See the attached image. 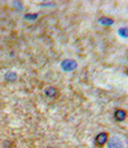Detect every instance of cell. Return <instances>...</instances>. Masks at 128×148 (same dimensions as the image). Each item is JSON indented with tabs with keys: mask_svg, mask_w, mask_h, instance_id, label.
I'll return each instance as SVG.
<instances>
[{
	"mask_svg": "<svg viewBox=\"0 0 128 148\" xmlns=\"http://www.w3.org/2000/svg\"><path fill=\"white\" fill-rule=\"evenodd\" d=\"M126 118H127V112L124 109H117L114 112V119L117 122H124Z\"/></svg>",
	"mask_w": 128,
	"mask_h": 148,
	"instance_id": "3957f363",
	"label": "cell"
},
{
	"mask_svg": "<svg viewBox=\"0 0 128 148\" xmlns=\"http://www.w3.org/2000/svg\"><path fill=\"white\" fill-rule=\"evenodd\" d=\"M43 94H45L47 97H50V99H57L60 95V91L55 86H46L45 90H43Z\"/></svg>",
	"mask_w": 128,
	"mask_h": 148,
	"instance_id": "6da1fadb",
	"label": "cell"
},
{
	"mask_svg": "<svg viewBox=\"0 0 128 148\" xmlns=\"http://www.w3.org/2000/svg\"><path fill=\"white\" fill-rule=\"evenodd\" d=\"M108 148H122V143L119 142V139L113 138V139H108Z\"/></svg>",
	"mask_w": 128,
	"mask_h": 148,
	"instance_id": "277c9868",
	"label": "cell"
},
{
	"mask_svg": "<svg viewBox=\"0 0 128 148\" xmlns=\"http://www.w3.org/2000/svg\"><path fill=\"white\" fill-rule=\"evenodd\" d=\"M108 139H109V136H108V133H105V132L99 133V134H98V136L95 137V146L99 147V148L104 147V146L107 144Z\"/></svg>",
	"mask_w": 128,
	"mask_h": 148,
	"instance_id": "7a4b0ae2",
	"label": "cell"
}]
</instances>
